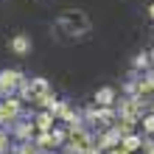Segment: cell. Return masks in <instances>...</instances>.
<instances>
[{
    "label": "cell",
    "instance_id": "277c9868",
    "mask_svg": "<svg viewBox=\"0 0 154 154\" xmlns=\"http://www.w3.org/2000/svg\"><path fill=\"white\" fill-rule=\"evenodd\" d=\"M95 101H98V104H109V101H112V90H101V93L95 95Z\"/></svg>",
    "mask_w": 154,
    "mask_h": 154
},
{
    "label": "cell",
    "instance_id": "ba28073f",
    "mask_svg": "<svg viewBox=\"0 0 154 154\" xmlns=\"http://www.w3.org/2000/svg\"><path fill=\"white\" fill-rule=\"evenodd\" d=\"M3 140H6V137H3V134H0V149H3Z\"/></svg>",
    "mask_w": 154,
    "mask_h": 154
},
{
    "label": "cell",
    "instance_id": "5b68a950",
    "mask_svg": "<svg viewBox=\"0 0 154 154\" xmlns=\"http://www.w3.org/2000/svg\"><path fill=\"white\" fill-rule=\"evenodd\" d=\"M137 146H140L137 137H126V140H123V149H126V151H132V149H137Z\"/></svg>",
    "mask_w": 154,
    "mask_h": 154
},
{
    "label": "cell",
    "instance_id": "3957f363",
    "mask_svg": "<svg viewBox=\"0 0 154 154\" xmlns=\"http://www.w3.org/2000/svg\"><path fill=\"white\" fill-rule=\"evenodd\" d=\"M11 48H14V51H17V53H23V51H25V48H28V39H25V37H17V39H14V42H11Z\"/></svg>",
    "mask_w": 154,
    "mask_h": 154
},
{
    "label": "cell",
    "instance_id": "8992f818",
    "mask_svg": "<svg viewBox=\"0 0 154 154\" xmlns=\"http://www.w3.org/2000/svg\"><path fill=\"white\" fill-rule=\"evenodd\" d=\"M51 126V118L48 115H39V129H48Z\"/></svg>",
    "mask_w": 154,
    "mask_h": 154
},
{
    "label": "cell",
    "instance_id": "7a4b0ae2",
    "mask_svg": "<svg viewBox=\"0 0 154 154\" xmlns=\"http://www.w3.org/2000/svg\"><path fill=\"white\" fill-rule=\"evenodd\" d=\"M17 81H20V73H14V70H11V73H3V79H0V90H11Z\"/></svg>",
    "mask_w": 154,
    "mask_h": 154
},
{
    "label": "cell",
    "instance_id": "9c48e42d",
    "mask_svg": "<svg viewBox=\"0 0 154 154\" xmlns=\"http://www.w3.org/2000/svg\"><path fill=\"white\" fill-rule=\"evenodd\" d=\"M151 17H154V6H151Z\"/></svg>",
    "mask_w": 154,
    "mask_h": 154
},
{
    "label": "cell",
    "instance_id": "6da1fadb",
    "mask_svg": "<svg viewBox=\"0 0 154 154\" xmlns=\"http://www.w3.org/2000/svg\"><path fill=\"white\" fill-rule=\"evenodd\" d=\"M14 115H17V101H3L0 104V121H8Z\"/></svg>",
    "mask_w": 154,
    "mask_h": 154
},
{
    "label": "cell",
    "instance_id": "52a82bcc",
    "mask_svg": "<svg viewBox=\"0 0 154 154\" xmlns=\"http://www.w3.org/2000/svg\"><path fill=\"white\" fill-rule=\"evenodd\" d=\"M112 154H129V151H126L123 146H118V149H112Z\"/></svg>",
    "mask_w": 154,
    "mask_h": 154
}]
</instances>
